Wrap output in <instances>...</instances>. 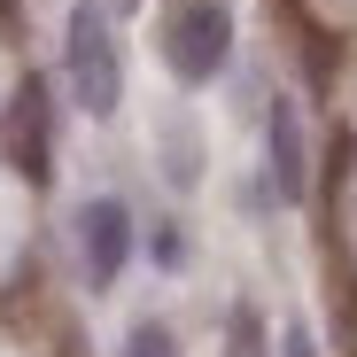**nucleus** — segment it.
Wrapping results in <instances>:
<instances>
[{"mask_svg": "<svg viewBox=\"0 0 357 357\" xmlns=\"http://www.w3.org/2000/svg\"><path fill=\"white\" fill-rule=\"evenodd\" d=\"M78 264H86L93 287H116V280H125V264H132V210L116 202V195H93V202L78 210Z\"/></svg>", "mask_w": 357, "mask_h": 357, "instance_id": "4", "label": "nucleus"}, {"mask_svg": "<svg viewBox=\"0 0 357 357\" xmlns=\"http://www.w3.org/2000/svg\"><path fill=\"white\" fill-rule=\"evenodd\" d=\"M0 155H8L31 187L54 178V109H47V86L39 78H24V93L8 101V116H0Z\"/></svg>", "mask_w": 357, "mask_h": 357, "instance_id": "3", "label": "nucleus"}, {"mask_svg": "<svg viewBox=\"0 0 357 357\" xmlns=\"http://www.w3.org/2000/svg\"><path fill=\"white\" fill-rule=\"evenodd\" d=\"M264 187L280 202H303L311 195V140H303V116H295L287 93L264 101Z\"/></svg>", "mask_w": 357, "mask_h": 357, "instance_id": "5", "label": "nucleus"}, {"mask_svg": "<svg viewBox=\"0 0 357 357\" xmlns=\"http://www.w3.org/2000/svg\"><path fill=\"white\" fill-rule=\"evenodd\" d=\"M63 78L86 116H116V101H125V54H116L109 8H93V0H78L63 24Z\"/></svg>", "mask_w": 357, "mask_h": 357, "instance_id": "2", "label": "nucleus"}, {"mask_svg": "<svg viewBox=\"0 0 357 357\" xmlns=\"http://www.w3.org/2000/svg\"><path fill=\"white\" fill-rule=\"evenodd\" d=\"M109 8H140V0H109Z\"/></svg>", "mask_w": 357, "mask_h": 357, "instance_id": "9", "label": "nucleus"}, {"mask_svg": "<svg viewBox=\"0 0 357 357\" xmlns=\"http://www.w3.org/2000/svg\"><path fill=\"white\" fill-rule=\"evenodd\" d=\"M163 63L178 86H210L233 63V0H163Z\"/></svg>", "mask_w": 357, "mask_h": 357, "instance_id": "1", "label": "nucleus"}, {"mask_svg": "<svg viewBox=\"0 0 357 357\" xmlns=\"http://www.w3.org/2000/svg\"><path fill=\"white\" fill-rule=\"evenodd\" d=\"M225 334H233V349H225V357H264V326H257V311H249V303H233Z\"/></svg>", "mask_w": 357, "mask_h": 357, "instance_id": "7", "label": "nucleus"}, {"mask_svg": "<svg viewBox=\"0 0 357 357\" xmlns=\"http://www.w3.org/2000/svg\"><path fill=\"white\" fill-rule=\"evenodd\" d=\"M280 357H319V342H311V326H287V334H280Z\"/></svg>", "mask_w": 357, "mask_h": 357, "instance_id": "8", "label": "nucleus"}, {"mask_svg": "<svg viewBox=\"0 0 357 357\" xmlns=\"http://www.w3.org/2000/svg\"><path fill=\"white\" fill-rule=\"evenodd\" d=\"M125 357H178V342H171L163 319H140V326L125 334Z\"/></svg>", "mask_w": 357, "mask_h": 357, "instance_id": "6", "label": "nucleus"}]
</instances>
